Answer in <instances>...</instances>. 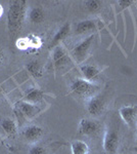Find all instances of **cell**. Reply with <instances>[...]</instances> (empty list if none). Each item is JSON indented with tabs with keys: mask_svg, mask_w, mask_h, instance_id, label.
I'll use <instances>...</instances> for the list:
<instances>
[{
	"mask_svg": "<svg viewBox=\"0 0 137 154\" xmlns=\"http://www.w3.org/2000/svg\"><path fill=\"white\" fill-rule=\"evenodd\" d=\"M27 16L26 0H12L9 1L7 11V29L11 36H16L23 27Z\"/></svg>",
	"mask_w": 137,
	"mask_h": 154,
	"instance_id": "cell-1",
	"label": "cell"
},
{
	"mask_svg": "<svg viewBox=\"0 0 137 154\" xmlns=\"http://www.w3.org/2000/svg\"><path fill=\"white\" fill-rule=\"evenodd\" d=\"M70 91L71 93L78 98L82 99H90L92 97L97 95L99 91V86L95 83L87 81L84 78H76L70 84Z\"/></svg>",
	"mask_w": 137,
	"mask_h": 154,
	"instance_id": "cell-2",
	"label": "cell"
},
{
	"mask_svg": "<svg viewBox=\"0 0 137 154\" xmlns=\"http://www.w3.org/2000/svg\"><path fill=\"white\" fill-rule=\"evenodd\" d=\"M94 39V34H91L88 37H86L84 40L79 42L75 48L72 49V56L74 57V59L78 62L79 64L83 63L84 61L87 59L89 53H90V49L93 43Z\"/></svg>",
	"mask_w": 137,
	"mask_h": 154,
	"instance_id": "cell-3",
	"label": "cell"
},
{
	"mask_svg": "<svg viewBox=\"0 0 137 154\" xmlns=\"http://www.w3.org/2000/svg\"><path fill=\"white\" fill-rule=\"evenodd\" d=\"M122 120L130 130L137 128V105H126L119 109Z\"/></svg>",
	"mask_w": 137,
	"mask_h": 154,
	"instance_id": "cell-4",
	"label": "cell"
},
{
	"mask_svg": "<svg viewBox=\"0 0 137 154\" xmlns=\"http://www.w3.org/2000/svg\"><path fill=\"white\" fill-rule=\"evenodd\" d=\"M103 150L106 154H117L119 148V135L116 131L108 130L103 137Z\"/></svg>",
	"mask_w": 137,
	"mask_h": 154,
	"instance_id": "cell-5",
	"label": "cell"
},
{
	"mask_svg": "<svg viewBox=\"0 0 137 154\" xmlns=\"http://www.w3.org/2000/svg\"><path fill=\"white\" fill-rule=\"evenodd\" d=\"M51 51L52 63H53V66L55 67L56 70H61L64 67L68 66V64L70 63V58L68 54H67L66 49L61 44L55 46L54 48H52Z\"/></svg>",
	"mask_w": 137,
	"mask_h": 154,
	"instance_id": "cell-6",
	"label": "cell"
},
{
	"mask_svg": "<svg viewBox=\"0 0 137 154\" xmlns=\"http://www.w3.org/2000/svg\"><path fill=\"white\" fill-rule=\"evenodd\" d=\"M16 108L19 109V112L23 114L26 119H33L41 112V108L39 107V105L29 103L26 101H19L16 104Z\"/></svg>",
	"mask_w": 137,
	"mask_h": 154,
	"instance_id": "cell-7",
	"label": "cell"
},
{
	"mask_svg": "<svg viewBox=\"0 0 137 154\" xmlns=\"http://www.w3.org/2000/svg\"><path fill=\"white\" fill-rule=\"evenodd\" d=\"M104 100L103 97L95 95L88 100L87 103V111L92 116H99L103 112Z\"/></svg>",
	"mask_w": 137,
	"mask_h": 154,
	"instance_id": "cell-8",
	"label": "cell"
},
{
	"mask_svg": "<svg viewBox=\"0 0 137 154\" xmlns=\"http://www.w3.org/2000/svg\"><path fill=\"white\" fill-rule=\"evenodd\" d=\"M78 131L79 134L84 136L95 135L98 131V123L92 119L82 118L78 125Z\"/></svg>",
	"mask_w": 137,
	"mask_h": 154,
	"instance_id": "cell-9",
	"label": "cell"
},
{
	"mask_svg": "<svg viewBox=\"0 0 137 154\" xmlns=\"http://www.w3.org/2000/svg\"><path fill=\"white\" fill-rule=\"evenodd\" d=\"M80 71L83 74L84 79L87 81L94 83L98 79L99 75L101 73V70L97 68L95 65H90V64H84V65L80 66Z\"/></svg>",
	"mask_w": 137,
	"mask_h": 154,
	"instance_id": "cell-10",
	"label": "cell"
},
{
	"mask_svg": "<svg viewBox=\"0 0 137 154\" xmlns=\"http://www.w3.org/2000/svg\"><path fill=\"white\" fill-rule=\"evenodd\" d=\"M44 135V130L38 125H29L23 131V136L29 142H36Z\"/></svg>",
	"mask_w": 137,
	"mask_h": 154,
	"instance_id": "cell-11",
	"label": "cell"
},
{
	"mask_svg": "<svg viewBox=\"0 0 137 154\" xmlns=\"http://www.w3.org/2000/svg\"><path fill=\"white\" fill-rule=\"evenodd\" d=\"M70 31H71V24H70L69 22H67V23H64L61 28L57 30L56 33L54 34L53 38H52V40H51V43L49 44V48L52 49L55 48V46L59 45L61 42L69 35Z\"/></svg>",
	"mask_w": 137,
	"mask_h": 154,
	"instance_id": "cell-12",
	"label": "cell"
},
{
	"mask_svg": "<svg viewBox=\"0 0 137 154\" xmlns=\"http://www.w3.org/2000/svg\"><path fill=\"white\" fill-rule=\"evenodd\" d=\"M43 98H44V91H41L40 88H32L28 89L27 93L25 94L24 101L38 105L39 103H41L42 102Z\"/></svg>",
	"mask_w": 137,
	"mask_h": 154,
	"instance_id": "cell-13",
	"label": "cell"
},
{
	"mask_svg": "<svg viewBox=\"0 0 137 154\" xmlns=\"http://www.w3.org/2000/svg\"><path fill=\"white\" fill-rule=\"evenodd\" d=\"M28 19L33 24H40L45 19V12L40 6H34L28 11Z\"/></svg>",
	"mask_w": 137,
	"mask_h": 154,
	"instance_id": "cell-14",
	"label": "cell"
},
{
	"mask_svg": "<svg viewBox=\"0 0 137 154\" xmlns=\"http://www.w3.org/2000/svg\"><path fill=\"white\" fill-rule=\"evenodd\" d=\"M96 29V22L94 20H84L77 24L76 34H85L87 32L94 31Z\"/></svg>",
	"mask_w": 137,
	"mask_h": 154,
	"instance_id": "cell-15",
	"label": "cell"
},
{
	"mask_svg": "<svg viewBox=\"0 0 137 154\" xmlns=\"http://www.w3.org/2000/svg\"><path fill=\"white\" fill-rule=\"evenodd\" d=\"M26 69L35 78H38V77H41L43 75V67H42L40 62L36 61V60H33V61H30L29 63H27Z\"/></svg>",
	"mask_w": 137,
	"mask_h": 154,
	"instance_id": "cell-16",
	"label": "cell"
},
{
	"mask_svg": "<svg viewBox=\"0 0 137 154\" xmlns=\"http://www.w3.org/2000/svg\"><path fill=\"white\" fill-rule=\"evenodd\" d=\"M0 126H1L2 131L8 136H14L16 134L17 128L16 123L13 119L11 118H3L0 121Z\"/></svg>",
	"mask_w": 137,
	"mask_h": 154,
	"instance_id": "cell-17",
	"label": "cell"
},
{
	"mask_svg": "<svg viewBox=\"0 0 137 154\" xmlns=\"http://www.w3.org/2000/svg\"><path fill=\"white\" fill-rule=\"evenodd\" d=\"M72 154H90L88 144L81 140H75L71 143Z\"/></svg>",
	"mask_w": 137,
	"mask_h": 154,
	"instance_id": "cell-18",
	"label": "cell"
},
{
	"mask_svg": "<svg viewBox=\"0 0 137 154\" xmlns=\"http://www.w3.org/2000/svg\"><path fill=\"white\" fill-rule=\"evenodd\" d=\"M84 4L90 12H95L99 11L101 7V2L98 1V0H87V1L84 2Z\"/></svg>",
	"mask_w": 137,
	"mask_h": 154,
	"instance_id": "cell-19",
	"label": "cell"
},
{
	"mask_svg": "<svg viewBox=\"0 0 137 154\" xmlns=\"http://www.w3.org/2000/svg\"><path fill=\"white\" fill-rule=\"evenodd\" d=\"M29 154H46V149L41 145H34L30 148Z\"/></svg>",
	"mask_w": 137,
	"mask_h": 154,
	"instance_id": "cell-20",
	"label": "cell"
},
{
	"mask_svg": "<svg viewBox=\"0 0 137 154\" xmlns=\"http://www.w3.org/2000/svg\"><path fill=\"white\" fill-rule=\"evenodd\" d=\"M118 3L120 4L122 7H128V6H130L131 4H133L134 1H132V0H120V1H118Z\"/></svg>",
	"mask_w": 137,
	"mask_h": 154,
	"instance_id": "cell-21",
	"label": "cell"
},
{
	"mask_svg": "<svg viewBox=\"0 0 137 154\" xmlns=\"http://www.w3.org/2000/svg\"><path fill=\"white\" fill-rule=\"evenodd\" d=\"M4 61H5V53H4V51L0 46V67L3 65Z\"/></svg>",
	"mask_w": 137,
	"mask_h": 154,
	"instance_id": "cell-22",
	"label": "cell"
},
{
	"mask_svg": "<svg viewBox=\"0 0 137 154\" xmlns=\"http://www.w3.org/2000/svg\"><path fill=\"white\" fill-rule=\"evenodd\" d=\"M2 14H3V7H2V5L0 4V18L2 17Z\"/></svg>",
	"mask_w": 137,
	"mask_h": 154,
	"instance_id": "cell-23",
	"label": "cell"
},
{
	"mask_svg": "<svg viewBox=\"0 0 137 154\" xmlns=\"http://www.w3.org/2000/svg\"><path fill=\"white\" fill-rule=\"evenodd\" d=\"M1 94H2V89L0 88V96H1Z\"/></svg>",
	"mask_w": 137,
	"mask_h": 154,
	"instance_id": "cell-24",
	"label": "cell"
},
{
	"mask_svg": "<svg viewBox=\"0 0 137 154\" xmlns=\"http://www.w3.org/2000/svg\"><path fill=\"white\" fill-rule=\"evenodd\" d=\"M136 149H137V140H136Z\"/></svg>",
	"mask_w": 137,
	"mask_h": 154,
	"instance_id": "cell-25",
	"label": "cell"
}]
</instances>
